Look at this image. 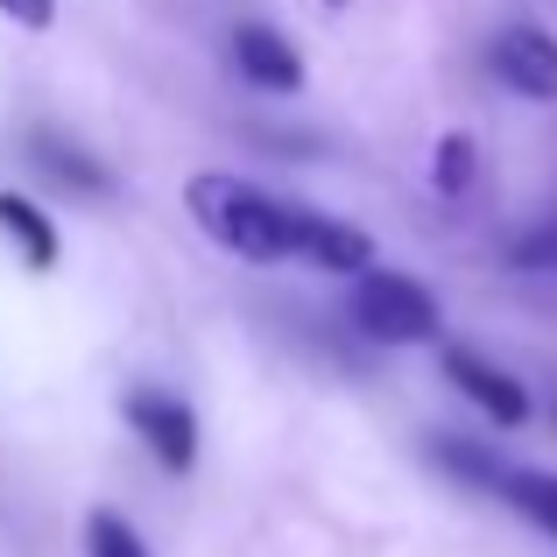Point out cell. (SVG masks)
<instances>
[{"instance_id":"3957f363","label":"cell","mask_w":557,"mask_h":557,"mask_svg":"<svg viewBox=\"0 0 557 557\" xmlns=\"http://www.w3.org/2000/svg\"><path fill=\"white\" fill-rule=\"evenodd\" d=\"M127 423H135V437L156 451V466H170V473H190V466H198V417H190V403H177L170 388H135L127 395Z\"/></svg>"},{"instance_id":"6da1fadb","label":"cell","mask_w":557,"mask_h":557,"mask_svg":"<svg viewBox=\"0 0 557 557\" xmlns=\"http://www.w3.org/2000/svg\"><path fill=\"white\" fill-rule=\"evenodd\" d=\"M184 205H190V219L240 261H289L297 255V205L269 198V190L247 184V177L205 170V177H190Z\"/></svg>"},{"instance_id":"8fae6325","label":"cell","mask_w":557,"mask_h":557,"mask_svg":"<svg viewBox=\"0 0 557 557\" xmlns=\"http://www.w3.org/2000/svg\"><path fill=\"white\" fill-rule=\"evenodd\" d=\"M480 177V149H473V135H445L437 141V163H431V184L445 190V198H466Z\"/></svg>"},{"instance_id":"277c9868","label":"cell","mask_w":557,"mask_h":557,"mask_svg":"<svg viewBox=\"0 0 557 557\" xmlns=\"http://www.w3.org/2000/svg\"><path fill=\"white\" fill-rule=\"evenodd\" d=\"M445 381H451V388H459L487 423H502V431H522V423H530V388H522L508 368L480 360L473 346H451V354H445Z\"/></svg>"},{"instance_id":"52a82bcc","label":"cell","mask_w":557,"mask_h":557,"mask_svg":"<svg viewBox=\"0 0 557 557\" xmlns=\"http://www.w3.org/2000/svg\"><path fill=\"white\" fill-rule=\"evenodd\" d=\"M233 71H240L247 85H261V92H297L304 85V57L261 22L233 28Z\"/></svg>"},{"instance_id":"5b68a950","label":"cell","mask_w":557,"mask_h":557,"mask_svg":"<svg viewBox=\"0 0 557 557\" xmlns=\"http://www.w3.org/2000/svg\"><path fill=\"white\" fill-rule=\"evenodd\" d=\"M494 71H502V85H516L522 99H557V36L536 22H516L494 36Z\"/></svg>"},{"instance_id":"5bb4252c","label":"cell","mask_w":557,"mask_h":557,"mask_svg":"<svg viewBox=\"0 0 557 557\" xmlns=\"http://www.w3.org/2000/svg\"><path fill=\"white\" fill-rule=\"evenodd\" d=\"M0 14L22 22V28H50L57 22V0H0Z\"/></svg>"},{"instance_id":"ba28073f","label":"cell","mask_w":557,"mask_h":557,"mask_svg":"<svg viewBox=\"0 0 557 557\" xmlns=\"http://www.w3.org/2000/svg\"><path fill=\"white\" fill-rule=\"evenodd\" d=\"M0 233L22 247V261H28L36 275L57 269V226H50V212H36V205L14 198V190H0Z\"/></svg>"},{"instance_id":"4fadbf2b","label":"cell","mask_w":557,"mask_h":557,"mask_svg":"<svg viewBox=\"0 0 557 557\" xmlns=\"http://www.w3.org/2000/svg\"><path fill=\"white\" fill-rule=\"evenodd\" d=\"M36 163L50 170L57 184H78V190H107V170L99 163H85L71 141H57V135H36Z\"/></svg>"},{"instance_id":"7c38bea8","label":"cell","mask_w":557,"mask_h":557,"mask_svg":"<svg viewBox=\"0 0 557 557\" xmlns=\"http://www.w3.org/2000/svg\"><path fill=\"white\" fill-rule=\"evenodd\" d=\"M508 269H522V275H550L557 269V205L536 226H522L516 240H508Z\"/></svg>"},{"instance_id":"30bf717a","label":"cell","mask_w":557,"mask_h":557,"mask_svg":"<svg viewBox=\"0 0 557 557\" xmlns=\"http://www.w3.org/2000/svg\"><path fill=\"white\" fill-rule=\"evenodd\" d=\"M85 557H149V544H141V530L127 516L92 508V516H85Z\"/></svg>"},{"instance_id":"9c48e42d","label":"cell","mask_w":557,"mask_h":557,"mask_svg":"<svg viewBox=\"0 0 557 557\" xmlns=\"http://www.w3.org/2000/svg\"><path fill=\"white\" fill-rule=\"evenodd\" d=\"M502 494L522 508V516L536 522L544 536H557V473H536V466H516V473L502 480Z\"/></svg>"},{"instance_id":"7a4b0ae2","label":"cell","mask_w":557,"mask_h":557,"mask_svg":"<svg viewBox=\"0 0 557 557\" xmlns=\"http://www.w3.org/2000/svg\"><path fill=\"white\" fill-rule=\"evenodd\" d=\"M354 325L374 346H423V339H437V297L417 275L368 269V275H354Z\"/></svg>"},{"instance_id":"8992f818","label":"cell","mask_w":557,"mask_h":557,"mask_svg":"<svg viewBox=\"0 0 557 557\" xmlns=\"http://www.w3.org/2000/svg\"><path fill=\"white\" fill-rule=\"evenodd\" d=\"M297 255L318 261V269H339V275H368L374 269V240L360 226H339V219L311 212V205H297Z\"/></svg>"},{"instance_id":"9a60e30c","label":"cell","mask_w":557,"mask_h":557,"mask_svg":"<svg viewBox=\"0 0 557 557\" xmlns=\"http://www.w3.org/2000/svg\"><path fill=\"white\" fill-rule=\"evenodd\" d=\"M325 8H346V0H325Z\"/></svg>"}]
</instances>
